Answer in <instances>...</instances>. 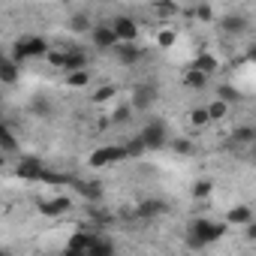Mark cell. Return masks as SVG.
<instances>
[{
    "instance_id": "obj_22",
    "label": "cell",
    "mask_w": 256,
    "mask_h": 256,
    "mask_svg": "<svg viewBox=\"0 0 256 256\" xmlns=\"http://www.w3.org/2000/svg\"><path fill=\"white\" fill-rule=\"evenodd\" d=\"M190 66H193V70H199V72H205V76H214L220 64H217V58H214V54H199Z\"/></svg>"
},
{
    "instance_id": "obj_36",
    "label": "cell",
    "mask_w": 256,
    "mask_h": 256,
    "mask_svg": "<svg viewBox=\"0 0 256 256\" xmlns=\"http://www.w3.org/2000/svg\"><path fill=\"white\" fill-rule=\"evenodd\" d=\"M46 58H48V64H52L54 70H64V52H48Z\"/></svg>"
},
{
    "instance_id": "obj_6",
    "label": "cell",
    "mask_w": 256,
    "mask_h": 256,
    "mask_svg": "<svg viewBox=\"0 0 256 256\" xmlns=\"http://www.w3.org/2000/svg\"><path fill=\"white\" fill-rule=\"evenodd\" d=\"M220 30H223L226 36L238 40V36H244V34L250 30V18H247L244 12H229V16L220 18Z\"/></svg>"
},
{
    "instance_id": "obj_12",
    "label": "cell",
    "mask_w": 256,
    "mask_h": 256,
    "mask_svg": "<svg viewBox=\"0 0 256 256\" xmlns=\"http://www.w3.org/2000/svg\"><path fill=\"white\" fill-rule=\"evenodd\" d=\"M72 187L82 193V199H84L88 205H96V202H102V187H100L96 181H78V178H72Z\"/></svg>"
},
{
    "instance_id": "obj_25",
    "label": "cell",
    "mask_w": 256,
    "mask_h": 256,
    "mask_svg": "<svg viewBox=\"0 0 256 256\" xmlns=\"http://www.w3.org/2000/svg\"><path fill=\"white\" fill-rule=\"evenodd\" d=\"M190 124L196 126V130H202V126H208L211 124V118H208V112H205V106H196V108H190Z\"/></svg>"
},
{
    "instance_id": "obj_15",
    "label": "cell",
    "mask_w": 256,
    "mask_h": 256,
    "mask_svg": "<svg viewBox=\"0 0 256 256\" xmlns=\"http://www.w3.org/2000/svg\"><path fill=\"white\" fill-rule=\"evenodd\" d=\"M18 76H22L18 64H16L12 58H4V54H0V84H18Z\"/></svg>"
},
{
    "instance_id": "obj_26",
    "label": "cell",
    "mask_w": 256,
    "mask_h": 256,
    "mask_svg": "<svg viewBox=\"0 0 256 256\" xmlns=\"http://www.w3.org/2000/svg\"><path fill=\"white\" fill-rule=\"evenodd\" d=\"M66 84H70V88H88V84H90V72H88V70L66 72Z\"/></svg>"
},
{
    "instance_id": "obj_34",
    "label": "cell",
    "mask_w": 256,
    "mask_h": 256,
    "mask_svg": "<svg viewBox=\"0 0 256 256\" xmlns=\"http://www.w3.org/2000/svg\"><path fill=\"white\" fill-rule=\"evenodd\" d=\"M175 40H178V36H175V30H160V34H157V42H160L163 48H172V46H175Z\"/></svg>"
},
{
    "instance_id": "obj_1",
    "label": "cell",
    "mask_w": 256,
    "mask_h": 256,
    "mask_svg": "<svg viewBox=\"0 0 256 256\" xmlns=\"http://www.w3.org/2000/svg\"><path fill=\"white\" fill-rule=\"evenodd\" d=\"M46 54H48V40H42V36H22L12 46V60L18 66L24 60H36V58H46Z\"/></svg>"
},
{
    "instance_id": "obj_4",
    "label": "cell",
    "mask_w": 256,
    "mask_h": 256,
    "mask_svg": "<svg viewBox=\"0 0 256 256\" xmlns=\"http://www.w3.org/2000/svg\"><path fill=\"white\" fill-rule=\"evenodd\" d=\"M157 102H160V90H157V84H151V82L136 84L133 94H130V106H133V112H151Z\"/></svg>"
},
{
    "instance_id": "obj_7",
    "label": "cell",
    "mask_w": 256,
    "mask_h": 256,
    "mask_svg": "<svg viewBox=\"0 0 256 256\" xmlns=\"http://www.w3.org/2000/svg\"><path fill=\"white\" fill-rule=\"evenodd\" d=\"M120 160H126L124 145H108V148H100V151H94V154H90V166H94V169L114 166V163H120Z\"/></svg>"
},
{
    "instance_id": "obj_11",
    "label": "cell",
    "mask_w": 256,
    "mask_h": 256,
    "mask_svg": "<svg viewBox=\"0 0 256 256\" xmlns=\"http://www.w3.org/2000/svg\"><path fill=\"white\" fill-rule=\"evenodd\" d=\"M94 235H96V229H78V232H72V238L66 241V253H88Z\"/></svg>"
},
{
    "instance_id": "obj_19",
    "label": "cell",
    "mask_w": 256,
    "mask_h": 256,
    "mask_svg": "<svg viewBox=\"0 0 256 256\" xmlns=\"http://www.w3.org/2000/svg\"><path fill=\"white\" fill-rule=\"evenodd\" d=\"M205 112H208V118H211V124H217V120H226V118H229V112H232V106H226L223 100H211V102L205 106Z\"/></svg>"
},
{
    "instance_id": "obj_17",
    "label": "cell",
    "mask_w": 256,
    "mask_h": 256,
    "mask_svg": "<svg viewBox=\"0 0 256 256\" xmlns=\"http://www.w3.org/2000/svg\"><path fill=\"white\" fill-rule=\"evenodd\" d=\"M226 220H229L232 226H247V223H253V208H250V205H235Z\"/></svg>"
},
{
    "instance_id": "obj_16",
    "label": "cell",
    "mask_w": 256,
    "mask_h": 256,
    "mask_svg": "<svg viewBox=\"0 0 256 256\" xmlns=\"http://www.w3.org/2000/svg\"><path fill=\"white\" fill-rule=\"evenodd\" d=\"M166 211H169V205H166V202H160V199H148V202H142V205L136 208V217L154 220V217H160V214H166Z\"/></svg>"
},
{
    "instance_id": "obj_14",
    "label": "cell",
    "mask_w": 256,
    "mask_h": 256,
    "mask_svg": "<svg viewBox=\"0 0 256 256\" xmlns=\"http://www.w3.org/2000/svg\"><path fill=\"white\" fill-rule=\"evenodd\" d=\"M88 54L82 48H70L64 52V72H76V70H88Z\"/></svg>"
},
{
    "instance_id": "obj_35",
    "label": "cell",
    "mask_w": 256,
    "mask_h": 256,
    "mask_svg": "<svg viewBox=\"0 0 256 256\" xmlns=\"http://www.w3.org/2000/svg\"><path fill=\"white\" fill-rule=\"evenodd\" d=\"M199 22H214V10L208 6V4H202V6H196V12H193Z\"/></svg>"
},
{
    "instance_id": "obj_31",
    "label": "cell",
    "mask_w": 256,
    "mask_h": 256,
    "mask_svg": "<svg viewBox=\"0 0 256 256\" xmlns=\"http://www.w3.org/2000/svg\"><path fill=\"white\" fill-rule=\"evenodd\" d=\"M172 151H175V154H184V157H190V154L196 151V145H193L190 139H172Z\"/></svg>"
},
{
    "instance_id": "obj_37",
    "label": "cell",
    "mask_w": 256,
    "mask_h": 256,
    "mask_svg": "<svg viewBox=\"0 0 256 256\" xmlns=\"http://www.w3.org/2000/svg\"><path fill=\"white\" fill-rule=\"evenodd\" d=\"M4 163H6V160H4V154H0V169H4Z\"/></svg>"
},
{
    "instance_id": "obj_27",
    "label": "cell",
    "mask_w": 256,
    "mask_h": 256,
    "mask_svg": "<svg viewBox=\"0 0 256 256\" xmlns=\"http://www.w3.org/2000/svg\"><path fill=\"white\" fill-rule=\"evenodd\" d=\"M124 151H126V160H139L142 154H145V145H142V139L136 136V139H130L124 145Z\"/></svg>"
},
{
    "instance_id": "obj_9",
    "label": "cell",
    "mask_w": 256,
    "mask_h": 256,
    "mask_svg": "<svg viewBox=\"0 0 256 256\" xmlns=\"http://www.w3.org/2000/svg\"><path fill=\"white\" fill-rule=\"evenodd\" d=\"M112 54L120 60V66H136V64L145 58V52H142L136 42H118V46L112 48Z\"/></svg>"
},
{
    "instance_id": "obj_2",
    "label": "cell",
    "mask_w": 256,
    "mask_h": 256,
    "mask_svg": "<svg viewBox=\"0 0 256 256\" xmlns=\"http://www.w3.org/2000/svg\"><path fill=\"white\" fill-rule=\"evenodd\" d=\"M190 235H196L205 247L208 244H214V241H220L223 235H226V223H217V220H208V217H199V220H193L190 223V229H187Z\"/></svg>"
},
{
    "instance_id": "obj_8",
    "label": "cell",
    "mask_w": 256,
    "mask_h": 256,
    "mask_svg": "<svg viewBox=\"0 0 256 256\" xmlns=\"http://www.w3.org/2000/svg\"><path fill=\"white\" fill-rule=\"evenodd\" d=\"M42 172H46V166L40 157H22L16 166V178H22V181H40Z\"/></svg>"
},
{
    "instance_id": "obj_5",
    "label": "cell",
    "mask_w": 256,
    "mask_h": 256,
    "mask_svg": "<svg viewBox=\"0 0 256 256\" xmlns=\"http://www.w3.org/2000/svg\"><path fill=\"white\" fill-rule=\"evenodd\" d=\"M108 28L114 30L118 42H136V40H139V24H136L130 16H114V18L108 22Z\"/></svg>"
},
{
    "instance_id": "obj_10",
    "label": "cell",
    "mask_w": 256,
    "mask_h": 256,
    "mask_svg": "<svg viewBox=\"0 0 256 256\" xmlns=\"http://www.w3.org/2000/svg\"><path fill=\"white\" fill-rule=\"evenodd\" d=\"M90 42H94V48H100V52H112V48L118 46V36H114V30H112L108 24H94V28H90Z\"/></svg>"
},
{
    "instance_id": "obj_21",
    "label": "cell",
    "mask_w": 256,
    "mask_h": 256,
    "mask_svg": "<svg viewBox=\"0 0 256 256\" xmlns=\"http://www.w3.org/2000/svg\"><path fill=\"white\" fill-rule=\"evenodd\" d=\"M208 78L211 76H205V72H199V70H187L184 72V88H193V90H202V88H208Z\"/></svg>"
},
{
    "instance_id": "obj_28",
    "label": "cell",
    "mask_w": 256,
    "mask_h": 256,
    "mask_svg": "<svg viewBox=\"0 0 256 256\" xmlns=\"http://www.w3.org/2000/svg\"><path fill=\"white\" fill-rule=\"evenodd\" d=\"M214 193V181H208V178H199L196 184H193V196L196 199H208Z\"/></svg>"
},
{
    "instance_id": "obj_33",
    "label": "cell",
    "mask_w": 256,
    "mask_h": 256,
    "mask_svg": "<svg viewBox=\"0 0 256 256\" xmlns=\"http://www.w3.org/2000/svg\"><path fill=\"white\" fill-rule=\"evenodd\" d=\"M130 118H133V106H118L112 114V124H126Z\"/></svg>"
},
{
    "instance_id": "obj_30",
    "label": "cell",
    "mask_w": 256,
    "mask_h": 256,
    "mask_svg": "<svg viewBox=\"0 0 256 256\" xmlns=\"http://www.w3.org/2000/svg\"><path fill=\"white\" fill-rule=\"evenodd\" d=\"M114 96H118V88L114 84H102L100 90H94V102H108Z\"/></svg>"
},
{
    "instance_id": "obj_3",
    "label": "cell",
    "mask_w": 256,
    "mask_h": 256,
    "mask_svg": "<svg viewBox=\"0 0 256 256\" xmlns=\"http://www.w3.org/2000/svg\"><path fill=\"white\" fill-rule=\"evenodd\" d=\"M139 139H142L145 151H160V148L169 145V126H166L163 120H151L148 126H142Z\"/></svg>"
},
{
    "instance_id": "obj_20",
    "label": "cell",
    "mask_w": 256,
    "mask_h": 256,
    "mask_svg": "<svg viewBox=\"0 0 256 256\" xmlns=\"http://www.w3.org/2000/svg\"><path fill=\"white\" fill-rule=\"evenodd\" d=\"M90 28H94V22H90L88 12H72L70 16V30L72 34H90Z\"/></svg>"
},
{
    "instance_id": "obj_24",
    "label": "cell",
    "mask_w": 256,
    "mask_h": 256,
    "mask_svg": "<svg viewBox=\"0 0 256 256\" xmlns=\"http://www.w3.org/2000/svg\"><path fill=\"white\" fill-rule=\"evenodd\" d=\"M217 100H223L226 106H238L244 96H241V94H238L232 84H220V88H217Z\"/></svg>"
},
{
    "instance_id": "obj_29",
    "label": "cell",
    "mask_w": 256,
    "mask_h": 256,
    "mask_svg": "<svg viewBox=\"0 0 256 256\" xmlns=\"http://www.w3.org/2000/svg\"><path fill=\"white\" fill-rule=\"evenodd\" d=\"M253 139H256L253 126H238V130H232V142H238V145H250Z\"/></svg>"
},
{
    "instance_id": "obj_13",
    "label": "cell",
    "mask_w": 256,
    "mask_h": 256,
    "mask_svg": "<svg viewBox=\"0 0 256 256\" xmlns=\"http://www.w3.org/2000/svg\"><path fill=\"white\" fill-rule=\"evenodd\" d=\"M72 208V199H66V196H58V199H52V202H40V214L42 217H60V214H66Z\"/></svg>"
},
{
    "instance_id": "obj_18",
    "label": "cell",
    "mask_w": 256,
    "mask_h": 256,
    "mask_svg": "<svg viewBox=\"0 0 256 256\" xmlns=\"http://www.w3.org/2000/svg\"><path fill=\"white\" fill-rule=\"evenodd\" d=\"M0 151H4V154H16L18 151V139L12 136V130L4 120H0Z\"/></svg>"
},
{
    "instance_id": "obj_32",
    "label": "cell",
    "mask_w": 256,
    "mask_h": 256,
    "mask_svg": "<svg viewBox=\"0 0 256 256\" xmlns=\"http://www.w3.org/2000/svg\"><path fill=\"white\" fill-rule=\"evenodd\" d=\"M154 10H157V16H163V18H172V16L178 12V6L172 4V0H157V6H154Z\"/></svg>"
},
{
    "instance_id": "obj_23",
    "label": "cell",
    "mask_w": 256,
    "mask_h": 256,
    "mask_svg": "<svg viewBox=\"0 0 256 256\" xmlns=\"http://www.w3.org/2000/svg\"><path fill=\"white\" fill-rule=\"evenodd\" d=\"M30 112H34L36 118H52L54 106H52V100H48V96H34V102H30Z\"/></svg>"
}]
</instances>
